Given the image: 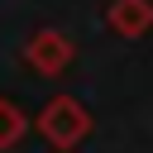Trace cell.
Here are the masks:
<instances>
[{
	"label": "cell",
	"instance_id": "7a4b0ae2",
	"mask_svg": "<svg viewBox=\"0 0 153 153\" xmlns=\"http://www.w3.org/2000/svg\"><path fill=\"white\" fill-rule=\"evenodd\" d=\"M76 57V43L62 29H33L24 43V67H33L38 76H62Z\"/></svg>",
	"mask_w": 153,
	"mask_h": 153
},
{
	"label": "cell",
	"instance_id": "6da1fadb",
	"mask_svg": "<svg viewBox=\"0 0 153 153\" xmlns=\"http://www.w3.org/2000/svg\"><path fill=\"white\" fill-rule=\"evenodd\" d=\"M38 134H43L57 153H72V148L91 134V110H86L76 96H53V100L38 110Z\"/></svg>",
	"mask_w": 153,
	"mask_h": 153
},
{
	"label": "cell",
	"instance_id": "277c9868",
	"mask_svg": "<svg viewBox=\"0 0 153 153\" xmlns=\"http://www.w3.org/2000/svg\"><path fill=\"white\" fill-rule=\"evenodd\" d=\"M29 134V115L14 105V100H0V153L19 148V139Z\"/></svg>",
	"mask_w": 153,
	"mask_h": 153
},
{
	"label": "cell",
	"instance_id": "3957f363",
	"mask_svg": "<svg viewBox=\"0 0 153 153\" xmlns=\"http://www.w3.org/2000/svg\"><path fill=\"white\" fill-rule=\"evenodd\" d=\"M105 24H110V33L134 43V38H143L153 29V0H110L105 5Z\"/></svg>",
	"mask_w": 153,
	"mask_h": 153
},
{
	"label": "cell",
	"instance_id": "5b68a950",
	"mask_svg": "<svg viewBox=\"0 0 153 153\" xmlns=\"http://www.w3.org/2000/svg\"><path fill=\"white\" fill-rule=\"evenodd\" d=\"M10 153H14V148H10Z\"/></svg>",
	"mask_w": 153,
	"mask_h": 153
}]
</instances>
